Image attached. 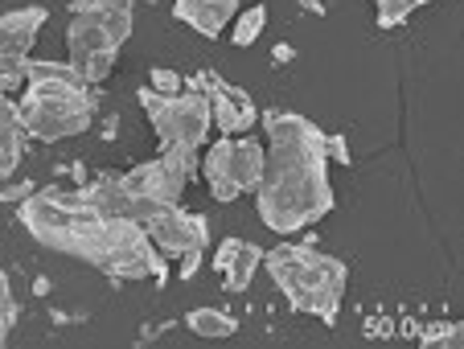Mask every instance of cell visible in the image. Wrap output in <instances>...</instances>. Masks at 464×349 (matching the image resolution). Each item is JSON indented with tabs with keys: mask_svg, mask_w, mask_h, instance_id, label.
I'll return each instance as SVG.
<instances>
[{
	"mask_svg": "<svg viewBox=\"0 0 464 349\" xmlns=\"http://www.w3.org/2000/svg\"><path fill=\"white\" fill-rule=\"evenodd\" d=\"M259 123L267 131V165L255 185L259 222L276 235H300L334 214V177L324 152L329 136L313 120L284 107L259 115Z\"/></svg>",
	"mask_w": 464,
	"mask_h": 349,
	"instance_id": "cell-1",
	"label": "cell"
},
{
	"mask_svg": "<svg viewBox=\"0 0 464 349\" xmlns=\"http://www.w3.org/2000/svg\"><path fill=\"white\" fill-rule=\"evenodd\" d=\"M17 218L37 247L82 259L111 279H169V259L152 247L140 222L107 218L99 209L53 198L50 189H34L25 201H17Z\"/></svg>",
	"mask_w": 464,
	"mask_h": 349,
	"instance_id": "cell-2",
	"label": "cell"
},
{
	"mask_svg": "<svg viewBox=\"0 0 464 349\" xmlns=\"http://www.w3.org/2000/svg\"><path fill=\"white\" fill-rule=\"evenodd\" d=\"M25 131L42 144L82 136L95 120V87L71 62H29L25 95L17 99Z\"/></svg>",
	"mask_w": 464,
	"mask_h": 349,
	"instance_id": "cell-3",
	"label": "cell"
},
{
	"mask_svg": "<svg viewBox=\"0 0 464 349\" xmlns=\"http://www.w3.org/2000/svg\"><path fill=\"white\" fill-rule=\"evenodd\" d=\"M263 263H267L272 284L284 292V300L296 313L321 316L324 325H337L345 279H350V267L337 255L316 251L313 243H280L263 255Z\"/></svg>",
	"mask_w": 464,
	"mask_h": 349,
	"instance_id": "cell-4",
	"label": "cell"
},
{
	"mask_svg": "<svg viewBox=\"0 0 464 349\" xmlns=\"http://www.w3.org/2000/svg\"><path fill=\"white\" fill-rule=\"evenodd\" d=\"M193 173H198V152H181V149H169L157 160H144V165L120 173V185L131 198V222L144 227L149 218H157L160 209L177 206L185 185L193 181Z\"/></svg>",
	"mask_w": 464,
	"mask_h": 349,
	"instance_id": "cell-5",
	"label": "cell"
},
{
	"mask_svg": "<svg viewBox=\"0 0 464 349\" xmlns=\"http://www.w3.org/2000/svg\"><path fill=\"white\" fill-rule=\"evenodd\" d=\"M136 103L144 107L152 131L160 140V152L181 149V152H198L202 149L206 131H210V99L202 91H177V95H160L152 87L136 91Z\"/></svg>",
	"mask_w": 464,
	"mask_h": 349,
	"instance_id": "cell-6",
	"label": "cell"
},
{
	"mask_svg": "<svg viewBox=\"0 0 464 349\" xmlns=\"http://www.w3.org/2000/svg\"><path fill=\"white\" fill-rule=\"evenodd\" d=\"M263 165H267V152L255 136H222L210 144V152L198 169H202L206 189H210L214 201H235L243 193H255Z\"/></svg>",
	"mask_w": 464,
	"mask_h": 349,
	"instance_id": "cell-7",
	"label": "cell"
},
{
	"mask_svg": "<svg viewBox=\"0 0 464 349\" xmlns=\"http://www.w3.org/2000/svg\"><path fill=\"white\" fill-rule=\"evenodd\" d=\"M45 21H50V13H45L42 5L0 13V91L25 87L29 50H34L37 34L45 29Z\"/></svg>",
	"mask_w": 464,
	"mask_h": 349,
	"instance_id": "cell-8",
	"label": "cell"
},
{
	"mask_svg": "<svg viewBox=\"0 0 464 349\" xmlns=\"http://www.w3.org/2000/svg\"><path fill=\"white\" fill-rule=\"evenodd\" d=\"M189 91H202V95L210 99V120L222 136H243V131H251L255 123H259L255 99L246 95L243 87L227 82L222 74H214V70H198L189 79Z\"/></svg>",
	"mask_w": 464,
	"mask_h": 349,
	"instance_id": "cell-9",
	"label": "cell"
},
{
	"mask_svg": "<svg viewBox=\"0 0 464 349\" xmlns=\"http://www.w3.org/2000/svg\"><path fill=\"white\" fill-rule=\"evenodd\" d=\"M66 50H71V66L79 70L91 87H99V82L111 74L120 45L107 37V29L99 25L95 17H87V13H74L71 25H66Z\"/></svg>",
	"mask_w": 464,
	"mask_h": 349,
	"instance_id": "cell-10",
	"label": "cell"
},
{
	"mask_svg": "<svg viewBox=\"0 0 464 349\" xmlns=\"http://www.w3.org/2000/svg\"><path fill=\"white\" fill-rule=\"evenodd\" d=\"M144 230H149L152 247H157L165 259H181V255H193V251H206V247H210V222H206L202 214L181 209V201L160 209L157 218H149Z\"/></svg>",
	"mask_w": 464,
	"mask_h": 349,
	"instance_id": "cell-11",
	"label": "cell"
},
{
	"mask_svg": "<svg viewBox=\"0 0 464 349\" xmlns=\"http://www.w3.org/2000/svg\"><path fill=\"white\" fill-rule=\"evenodd\" d=\"M214 267L222 271L227 292H246L255 271L263 267V251L255 243H246V238H227V243L218 247V255H214Z\"/></svg>",
	"mask_w": 464,
	"mask_h": 349,
	"instance_id": "cell-12",
	"label": "cell"
},
{
	"mask_svg": "<svg viewBox=\"0 0 464 349\" xmlns=\"http://www.w3.org/2000/svg\"><path fill=\"white\" fill-rule=\"evenodd\" d=\"M173 17L202 37H222L238 17V0H173Z\"/></svg>",
	"mask_w": 464,
	"mask_h": 349,
	"instance_id": "cell-13",
	"label": "cell"
},
{
	"mask_svg": "<svg viewBox=\"0 0 464 349\" xmlns=\"http://www.w3.org/2000/svg\"><path fill=\"white\" fill-rule=\"evenodd\" d=\"M25 120H21L17 99H9V91H0V185L9 181L21 165L25 152Z\"/></svg>",
	"mask_w": 464,
	"mask_h": 349,
	"instance_id": "cell-14",
	"label": "cell"
},
{
	"mask_svg": "<svg viewBox=\"0 0 464 349\" xmlns=\"http://www.w3.org/2000/svg\"><path fill=\"white\" fill-rule=\"evenodd\" d=\"M74 13H87L99 25L107 29L115 45H123L131 37V25H136V0H74Z\"/></svg>",
	"mask_w": 464,
	"mask_h": 349,
	"instance_id": "cell-15",
	"label": "cell"
},
{
	"mask_svg": "<svg viewBox=\"0 0 464 349\" xmlns=\"http://www.w3.org/2000/svg\"><path fill=\"white\" fill-rule=\"evenodd\" d=\"M185 325H189V333H198V337H210V341L235 337V333H238V321L227 313V308H193V313L185 316Z\"/></svg>",
	"mask_w": 464,
	"mask_h": 349,
	"instance_id": "cell-16",
	"label": "cell"
},
{
	"mask_svg": "<svg viewBox=\"0 0 464 349\" xmlns=\"http://www.w3.org/2000/svg\"><path fill=\"white\" fill-rule=\"evenodd\" d=\"M263 29H267V9L251 5V9H243L235 17V37H230V42H235L238 50H246V45H255L263 37Z\"/></svg>",
	"mask_w": 464,
	"mask_h": 349,
	"instance_id": "cell-17",
	"label": "cell"
},
{
	"mask_svg": "<svg viewBox=\"0 0 464 349\" xmlns=\"http://www.w3.org/2000/svg\"><path fill=\"white\" fill-rule=\"evenodd\" d=\"M13 325H17V296H13L9 271L0 267V349H5V341H9Z\"/></svg>",
	"mask_w": 464,
	"mask_h": 349,
	"instance_id": "cell-18",
	"label": "cell"
},
{
	"mask_svg": "<svg viewBox=\"0 0 464 349\" xmlns=\"http://www.w3.org/2000/svg\"><path fill=\"white\" fill-rule=\"evenodd\" d=\"M423 345H460V325H431L428 333H423Z\"/></svg>",
	"mask_w": 464,
	"mask_h": 349,
	"instance_id": "cell-19",
	"label": "cell"
},
{
	"mask_svg": "<svg viewBox=\"0 0 464 349\" xmlns=\"http://www.w3.org/2000/svg\"><path fill=\"white\" fill-rule=\"evenodd\" d=\"M149 87L160 91V95H177V91H181V79H177V70H169V66H152Z\"/></svg>",
	"mask_w": 464,
	"mask_h": 349,
	"instance_id": "cell-20",
	"label": "cell"
},
{
	"mask_svg": "<svg viewBox=\"0 0 464 349\" xmlns=\"http://www.w3.org/2000/svg\"><path fill=\"white\" fill-rule=\"evenodd\" d=\"M324 152H329V160H337V165H350V144H345V136H329L324 140Z\"/></svg>",
	"mask_w": 464,
	"mask_h": 349,
	"instance_id": "cell-21",
	"label": "cell"
},
{
	"mask_svg": "<svg viewBox=\"0 0 464 349\" xmlns=\"http://www.w3.org/2000/svg\"><path fill=\"white\" fill-rule=\"evenodd\" d=\"M29 193H34V185H29V181H17V185H5V189H0V201H25Z\"/></svg>",
	"mask_w": 464,
	"mask_h": 349,
	"instance_id": "cell-22",
	"label": "cell"
},
{
	"mask_svg": "<svg viewBox=\"0 0 464 349\" xmlns=\"http://www.w3.org/2000/svg\"><path fill=\"white\" fill-rule=\"evenodd\" d=\"M420 5H431V0H420Z\"/></svg>",
	"mask_w": 464,
	"mask_h": 349,
	"instance_id": "cell-23",
	"label": "cell"
}]
</instances>
